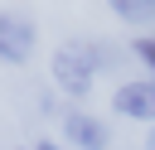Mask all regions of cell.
Here are the masks:
<instances>
[{
    "instance_id": "obj_1",
    "label": "cell",
    "mask_w": 155,
    "mask_h": 150,
    "mask_svg": "<svg viewBox=\"0 0 155 150\" xmlns=\"http://www.w3.org/2000/svg\"><path fill=\"white\" fill-rule=\"evenodd\" d=\"M92 77H97V63H92V53H87L82 39H73V44H63L53 53V82H58V92L87 97L92 92Z\"/></svg>"
},
{
    "instance_id": "obj_2",
    "label": "cell",
    "mask_w": 155,
    "mask_h": 150,
    "mask_svg": "<svg viewBox=\"0 0 155 150\" xmlns=\"http://www.w3.org/2000/svg\"><path fill=\"white\" fill-rule=\"evenodd\" d=\"M111 106H116V116H131V121H155V82L150 77H131V82H121L116 92H111Z\"/></svg>"
},
{
    "instance_id": "obj_3",
    "label": "cell",
    "mask_w": 155,
    "mask_h": 150,
    "mask_svg": "<svg viewBox=\"0 0 155 150\" xmlns=\"http://www.w3.org/2000/svg\"><path fill=\"white\" fill-rule=\"evenodd\" d=\"M34 19H24V15H15V10H5L0 15V58L5 63H24L29 53H34Z\"/></svg>"
},
{
    "instance_id": "obj_4",
    "label": "cell",
    "mask_w": 155,
    "mask_h": 150,
    "mask_svg": "<svg viewBox=\"0 0 155 150\" xmlns=\"http://www.w3.org/2000/svg\"><path fill=\"white\" fill-rule=\"evenodd\" d=\"M63 135H68L73 150H102L107 145V126L97 116H82V111H68L63 116Z\"/></svg>"
},
{
    "instance_id": "obj_5",
    "label": "cell",
    "mask_w": 155,
    "mask_h": 150,
    "mask_svg": "<svg viewBox=\"0 0 155 150\" xmlns=\"http://www.w3.org/2000/svg\"><path fill=\"white\" fill-rule=\"evenodd\" d=\"M111 15L126 24H150L155 19V0H111Z\"/></svg>"
},
{
    "instance_id": "obj_6",
    "label": "cell",
    "mask_w": 155,
    "mask_h": 150,
    "mask_svg": "<svg viewBox=\"0 0 155 150\" xmlns=\"http://www.w3.org/2000/svg\"><path fill=\"white\" fill-rule=\"evenodd\" d=\"M82 44H87V53H92L97 73H102V68H116V58H121V53H116L111 44H97V39H82Z\"/></svg>"
},
{
    "instance_id": "obj_7",
    "label": "cell",
    "mask_w": 155,
    "mask_h": 150,
    "mask_svg": "<svg viewBox=\"0 0 155 150\" xmlns=\"http://www.w3.org/2000/svg\"><path fill=\"white\" fill-rule=\"evenodd\" d=\"M131 53H136V58L150 68V77H155V39H150V34H145V39H131Z\"/></svg>"
},
{
    "instance_id": "obj_8",
    "label": "cell",
    "mask_w": 155,
    "mask_h": 150,
    "mask_svg": "<svg viewBox=\"0 0 155 150\" xmlns=\"http://www.w3.org/2000/svg\"><path fill=\"white\" fill-rule=\"evenodd\" d=\"M34 150H63V145H58V140H39Z\"/></svg>"
},
{
    "instance_id": "obj_9",
    "label": "cell",
    "mask_w": 155,
    "mask_h": 150,
    "mask_svg": "<svg viewBox=\"0 0 155 150\" xmlns=\"http://www.w3.org/2000/svg\"><path fill=\"white\" fill-rule=\"evenodd\" d=\"M145 150H155V126H150V135H145Z\"/></svg>"
}]
</instances>
